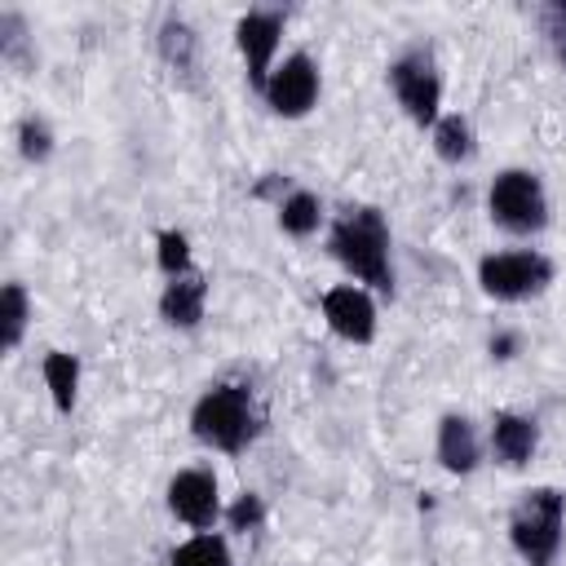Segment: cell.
<instances>
[{"mask_svg": "<svg viewBox=\"0 0 566 566\" xmlns=\"http://www.w3.org/2000/svg\"><path fill=\"white\" fill-rule=\"evenodd\" d=\"M332 261L367 292L394 296V252H389V221L380 208H349L327 230Z\"/></svg>", "mask_w": 566, "mask_h": 566, "instance_id": "cell-1", "label": "cell"}, {"mask_svg": "<svg viewBox=\"0 0 566 566\" xmlns=\"http://www.w3.org/2000/svg\"><path fill=\"white\" fill-rule=\"evenodd\" d=\"M190 433L212 447V451H226V455H239L256 442L261 433V407L252 398L248 385L239 380H217L208 385L195 407H190Z\"/></svg>", "mask_w": 566, "mask_h": 566, "instance_id": "cell-2", "label": "cell"}, {"mask_svg": "<svg viewBox=\"0 0 566 566\" xmlns=\"http://www.w3.org/2000/svg\"><path fill=\"white\" fill-rule=\"evenodd\" d=\"M566 531V491L531 486L509 513V544L526 566H553Z\"/></svg>", "mask_w": 566, "mask_h": 566, "instance_id": "cell-3", "label": "cell"}, {"mask_svg": "<svg viewBox=\"0 0 566 566\" xmlns=\"http://www.w3.org/2000/svg\"><path fill=\"white\" fill-rule=\"evenodd\" d=\"M486 212L509 234H539L548 226V195H544L539 172H531V168L495 172L491 190H486Z\"/></svg>", "mask_w": 566, "mask_h": 566, "instance_id": "cell-4", "label": "cell"}, {"mask_svg": "<svg viewBox=\"0 0 566 566\" xmlns=\"http://www.w3.org/2000/svg\"><path fill=\"white\" fill-rule=\"evenodd\" d=\"M389 93L416 128H433L442 119V75L424 44H411L389 62Z\"/></svg>", "mask_w": 566, "mask_h": 566, "instance_id": "cell-5", "label": "cell"}, {"mask_svg": "<svg viewBox=\"0 0 566 566\" xmlns=\"http://www.w3.org/2000/svg\"><path fill=\"white\" fill-rule=\"evenodd\" d=\"M553 283V261L535 248H509V252H486L478 261V287L491 301H531Z\"/></svg>", "mask_w": 566, "mask_h": 566, "instance_id": "cell-6", "label": "cell"}, {"mask_svg": "<svg viewBox=\"0 0 566 566\" xmlns=\"http://www.w3.org/2000/svg\"><path fill=\"white\" fill-rule=\"evenodd\" d=\"M261 97H265V106H270L274 115H283V119L310 115L314 102H318V66H314V57H310V53H287V57L270 71Z\"/></svg>", "mask_w": 566, "mask_h": 566, "instance_id": "cell-7", "label": "cell"}, {"mask_svg": "<svg viewBox=\"0 0 566 566\" xmlns=\"http://www.w3.org/2000/svg\"><path fill=\"white\" fill-rule=\"evenodd\" d=\"M168 513L177 522H186L190 531H212L226 517L217 473L212 469H181V473H172V482H168Z\"/></svg>", "mask_w": 566, "mask_h": 566, "instance_id": "cell-8", "label": "cell"}, {"mask_svg": "<svg viewBox=\"0 0 566 566\" xmlns=\"http://www.w3.org/2000/svg\"><path fill=\"white\" fill-rule=\"evenodd\" d=\"M279 40H283V9H248L239 22H234V44L243 53V66H248V84L261 93L270 71H274V53H279Z\"/></svg>", "mask_w": 566, "mask_h": 566, "instance_id": "cell-9", "label": "cell"}, {"mask_svg": "<svg viewBox=\"0 0 566 566\" xmlns=\"http://www.w3.org/2000/svg\"><path fill=\"white\" fill-rule=\"evenodd\" d=\"M323 318H327V327H332L340 340H349V345H371V340H376V323H380L371 292L358 287V283H336V287H327V292H323Z\"/></svg>", "mask_w": 566, "mask_h": 566, "instance_id": "cell-10", "label": "cell"}, {"mask_svg": "<svg viewBox=\"0 0 566 566\" xmlns=\"http://www.w3.org/2000/svg\"><path fill=\"white\" fill-rule=\"evenodd\" d=\"M539 447V424L522 411H495L491 416V429H486V451L500 469H522L531 464Z\"/></svg>", "mask_w": 566, "mask_h": 566, "instance_id": "cell-11", "label": "cell"}, {"mask_svg": "<svg viewBox=\"0 0 566 566\" xmlns=\"http://www.w3.org/2000/svg\"><path fill=\"white\" fill-rule=\"evenodd\" d=\"M433 455H438V464L447 473H460V478L473 473L482 464V433H478V424L469 416H460V411L442 416L438 433H433Z\"/></svg>", "mask_w": 566, "mask_h": 566, "instance_id": "cell-12", "label": "cell"}, {"mask_svg": "<svg viewBox=\"0 0 566 566\" xmlns=\"http://www.w3.org/2000/svg\"><path fill=\"white\" fill-rule=\"evenodd\" d=\"M203 310H208V279H203L199 270H190V274L164 283V292H159V318H164L168 327L190 332V327L203 323Z\"/></svg>", "mask_w": 566, "mask_h": 566, "instance_id": "cell-13", "label": "cell"}, {"mask_svg": "<svg viewBox=\"0 0 566 566\" xmlns=\"http://www.w3.org/2000/svg\"><path fill=\"white\" fill-rule=\"evenodd\" d=\"M155 40H159V57L168 62V71L181 75V80H190L195 66H199V35H195V27L186 18H177V13H168L159 22V35Z\"/></svg>", "mask_w": 566, "mask_h": 566, "instance_id": "cell-14", "label": "cell"}, {"mask_svg": "<svg viewBox=\"0 0 566 566\" xmlns=\"http://www.w3.org/2000/svg\"><path fill=\"white\" fill-rule=\"evenodd\" d=\"M40 376H44V389H49L53 407L66 416L80 398V358L71 349H49L44 363H40Z\"/></svg>", "mask_w": 566, "mask_h": 566, "instance_id": "cell-15", "label": "cell"}, {"mask_svg": "<svg viewBox=\"0 0 566 566\" xmlns=\"http://www.w3.org/2000/svg\"><path fill=\"white\" fill-rule=\"evenodd\" d=\"M274 212H279V230L283 234H292V239H310V234H318V226H323V203H318V195L314 190H292V195H283L279 203H274Z\"/></svg>", "mask_w": 566, "mask_h": 566, "instance_id": "cell-16", "label": "cell"}, {"mask_svg": "<svg viewBox=\"0 0 566 566\" xmlns=\"http://www.w3.org/2000/svg\"><path fill=\"white\" fill-rule=\"evenodd\" d=\"M473 150H478L473 124H469L460 111H447V115L433 124V155H438L442 164H469Z\"/></svg>", "mask_w": 566, "mask_h": 566, "instance_id": "cell-17", "label": "cell"}, {"mask_svg": "<svg viewBox=\"0 0 566 566\" xmlns=\"http://www.w3.org/2000/svg\"><path fill=\"white\" fill-rule=\"evenodd\" d=\"M27 323H31V296H27V287H22L18 279H9V283L0 287V345H4L9 354L22 345Z\"/></svg>", "mask_w": 566, "mask_h": 566, "instance_id": "cell-18", "label": "cell"}, {"mask_svg": "<svg viewBox=\"0 0 566 566\" xmlns=\"http://www.w3.org/2000/svg\"><path fill=\"white\" fill-rule=\"evenodd\" d=\"M168 566H234V557H230V544L221 535L199 531V535H190L186 544L172 548Z\"/></svg>", "mask_w": 566, "mask_h": 566, "instance_id": "cell-19", "label": "cell"}, {"mask_svg": "<svg viewBox=\"0 0 566 566\" xmlns=\"http://www.w3.org/2000/svg\"><path fill=\"white\" fill-rule=\"evenodd\" d=\"M0 57L13 62V66H31L35 53H31V31H27V18L18 9H4L0 13Z\"/></svg>", "mask_w": 566, "mask_h": 566, "instance_id": "cell-20", "label": "cell"}, {"mask_svg": "<svg viewBox=\"0 0 566 566\" xmlns=\"http://www.w3.org/2000/svg\"><path fill=\"white\" fill-rule=\"evenodd\" d=\"M155 265L164 270V279H181V274L195 270L186 230H159V239H155Z\"/></svg>", "mask_w": 566, "mask_h": 566, "instance_id": "cell-21", "label": "cell"}, {"mask_svg": "<svg viewBox=\"0 0 566 566\" xmlns=\"http://www.w3.org/2000/svg\"><path fill=\"white\" fill-rule=\"evenodd\" d=\"M18 155H22L27 164H44V159L53 155V128H49L40 115H27V119L18 124Z\"/></svg>", "mask_w": 566, "mask_h": 566, "instance_id": "cell-22", "label": "cell"}, {"mask_svg": "<svg viewBox=\"0 0 566 566\" xmlns=\"http://www.w3.org/2000/svg\"><path fill=\"white\" fill-rule=\"evenodd\" d=\"M535 22H539L544 40L553 44L557 62L566 66V0H548V4H539V9H535Z\"/></svg>", "mask_w": 566, "mask_h": 566, "instance_id": "cell-23", "label": "cell"}, {"mask_svg": "<svg viewBox=\"0 0 566 566\" xmlns=\"http://www.w3.org/2000/svg\"><path fill=\"white\" fill-rule=\"evenodd\" d=\"M261 522H265V500H261L256 491H243V495L226 509V526H230V531H239V535L256 531Z\"/></svg>", "mask_w": 566, "mask_h": 566, "instance_id": "cell-24", "label": "cell"}, {"mask_svg": "<svg viewBox=\"0 0 566 566\" xmlns=\"http://www.w3.org/2000/svg\"><path fill=\"white\" fill-rule=\"evenodd\" d=\"M486 349H491V358H500V363H509L517 349H522V336L517 332H495L491 340H486Z\"/></svg>", "mask_w": 566, "mask_h": 566, "instance_id": "cell-25", "label": "cell"}]
</instances>
